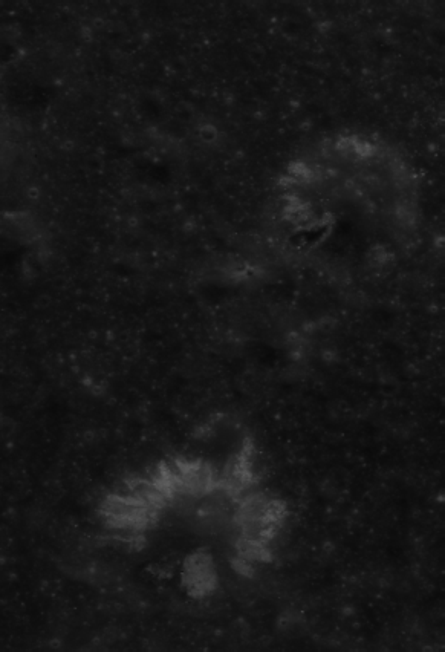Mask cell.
<instances>
[{"instance_id": "obj_2", "label": "cell", "mask_w": 445, "mask_h": 652, "mask_svg": "<svg viewBox=\"0 0 445 652\" xmlns=\"http://www.w3.org/2000/svg\"><path fill=\"white\" fill-rule=\"evenodd\" d=\"M199 134H201V137L204 138L205 141H213L218 137V129H216L215 126H212V124H205V126H202Z\"/></svg>"}, {"instance_id": "obj_1", "label": "cell", "mask_w": 445, "mask_h": 652, "mask_svg": "<svg viewBox=\"0 0 445 652\" xmlns=\"http://www.w3.org/2000/svg\"><path fill=\"white\" fill-rule=\"evenodd\" d=\"M218 581L215 562L207 551H198L184 562L182 582L193 597L207 596L212 593Z\"/></svg>"}]
</instances>
